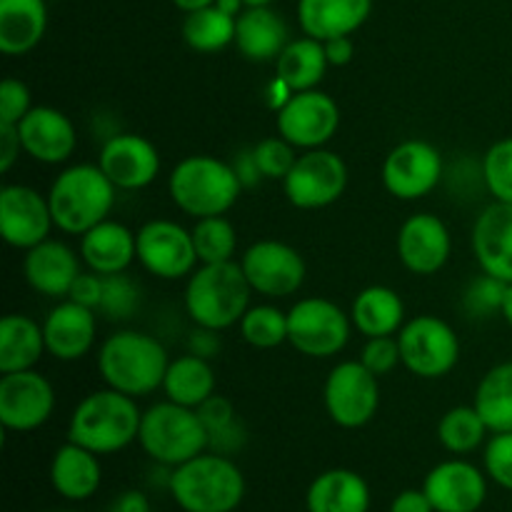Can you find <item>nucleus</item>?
<instances>
[{"label":"nucleus","instance_id":"47","mask_svg":"<svg viewBox=\"0 0 512 512\" xmlns=\"http://www.w3.org/2000/svg\"><path fill=\"white\" fill-rule=\"evenodd\" d=\"M30 88L18 78L0 83V125H18L30 113Z\"/></svg>","mask_w":512,"mask_h":512},{"label":"nucleus","instance_id":"19","mask_svg":"<svg viewBox=\"0 0 512 512\" xmlns=\"http://www.w3.org/2000/svg\"><path fill=\"white\" fill-rule=\"evenodd\" d=\"M98 165L118 190H143L160 175V153L138 133H115L105 138Z\"/></svg>","mask_w":512,"mask_h":512},{"label":"nucleus","instance_id":"20","mask_svg":"<svg viewBox=\"0 0 512 512\" xmlns=\"http://www.w3.org/2000/svg\"><path fill=\"white\" fill-rule=\"evenodd\" d=\"M23 153L43 165H63L78 148V130L63 110L53 105H33L18 123Z\"/></svg>","mask_w":512,"mask_h":512},{"label":"nucleus","instance_id":"53","mask_svg":"<svg viewBox=\"0 0 512 512\" xmlns=\"http://www.w3.org/2000/svg\"><path fill=\"white\" fill-rule=\"evenodd\" d=\"M105 512H153V505L143 490H123L110 500Z\"/></svg>","mask_w":512,"mask_h":512},{"label":"nucleus","instance_id":"54","mask_svg":"<svg viewBox=\"0 0 512 512\" xmlns=\"http://www.w3.org/2000/svg\"><path fill=\"white\" fill-rule=\"evenodd\" d=\"M293 95H295V90L290 88V85L285 83V80L280 78V75H275L273 80H268V83H265L263 103L268 105V108L273 110V113H278V110H283L285 105L290 103V98H293Z\"/></svg>","mask_w":512,"mask_h":512},{"label":"nucleus","instance_id":"23","mask_svg":"<svg viewBox=\"0 0 512 512\" xmlns=\"http://www.w3.org/2000/svg\"><path fill=\"white\" fill-rule=\"evenodd\" d=\"M80 260L83 258L68 243H63V240H43L35 248L25 250V283L38 295H45V298L65 300L70 288H73L75 278L83 273L80 270Z\"/></svg>","mask_w":512,"mask_h":512},{"label":"nucleus","instance_id":"21","mask_svg":"<svg viewBox=\"0 0 512 512\" xmlns=\"http://www.w3.org/2000/svg\"><path fill=\"white\" fill-rule=\"evenodd\" d=\"M453 238L433 213H415L398 230V258L413 275H435L448 265Z\"/></svg>","mask_w":512,"mask_h":512},{"label":"nucleus","instance_id":"45","mask_svg":"<svg viewBox=\"0 0 512 512\" xmlns=\"http://www.w3.org/2000/svg\"><path fill=\"white\" fill-rule=\"evenodd\" d=\"M483 470L495 485L512 493V433H493L483 450Z\"/></svg>","mask_w":512,"mask_h":512},{"label":"nucleus","instance_id":"46","mask_svg":"<svg viewBox=\"0 0 512 512\" xmlns=\"http://www.w3.org/2000/svg\"><path fill=\"white\" fill-rule=\"evenodd\" d=\"M360 363L378 378L393 373L400 365V345L398 335H383V338H365L363 350H360Z\"/></svg>","mask_w":512,"mask_h":512},{"label":"nucleus","instance_id":"1","mask_svg":"<svg viewBox=\"0 0 512 512\" xmlns=\"http://www.w3.org/2000/svg\"><path fill=\"white\" fill-rule=\"evenodd\" d=\"M168 350L155 335L118 330L98 350V373L108 388L130 398H145L163 388L168 373Z\"/></svg>","mask_w":512,"mask_h":512},{"label":"nucleus","instance_id":"37","mask_svg":"<svg viewBox=\"0 0 512 512\" xmlns=\"http://www.w3.org/2000/svg\"><path fill=\"white\" fill-rule=\"evenodd\" d=\"M235 20L223 13L218 5L185 13L183 40L195 53H220L228 45H235Z\"/></svg>","mask_w":512,"mask_h":512},{"label":"nucleus","instance_id":"38","mask_svg":"<svg viewBox=\"0 0 512 512\" xmlns=\"http://www.w3.org/2000/svg\"><path fill=\"white\" fill-rule=\"evenodd\" d=\"M488 425L480 418L475 405H455L440 418L438 423V440L448 453L453 455H470L488 443Z\"/></svg>","mask_w":512,"mask_h":512},{"label":"nucleus","instance_id":"6","mask_svg":"<svg viewBox=\"0 0 512 512\" xmlns=\"http://www.w3.org/2000/svg\"><path fill=\"white\" fill-rule=\"evenodd\" d=\"M170 200L190 218L225 215L240 200L243 185L233 165L215 155H188L180 160L168 178Z\"/></svg>","mask_w":512,"mask_h":512},{"label":"nucleus","instance_id":"56","mask_svg":"<svg viewBox=\"0 0 512 512\" xmlns=\"http://www.w3.org/2000/svg\"><path fill=\"white\" fill-rule=\"evenodd\" d=\"M215 5H218L223 13L233 15V18H238V15L248 8V5H245V0H215Z\"/></svg>","mask_w":512,"mask_h":512},{"label":"nucleus","instance_id":"28","mask_svg":"<svg viewBox=\"0 0 512 512\" xmlns=\"http://www.w3.org/2000/svg\"><path fill=\"white\" fill-rule=\"evenodd\" d=\"M288 43V25L270 5L245 8L235 20V48L250 63H275Z\"/></svg>","mask_w":512,"mask_h":512},{"label":"nucleus","instance_id":"44","mask_svg":"<svg viewBox=\"0 0 512 512\" xmlns=\"http://www.w3.org/2000/svg\"><path fill=\"white\" fill-rule=\"evenodd\" d=\"M255 160L260 165V173L265 180H280L283 183L285 175L298 160V148L290 145L283 135H273V138H263L258 145H253Z\"/></svg>","mask_w":512,"mask_h":512},{"label":"nucleus","instance_id":"29","mask_svg":"<svg viewBox=\"0 0 512 512\" xmlns=\"http://www.w3.org/2000/svg\"><path fill=\"white\" fill-rule=\"evenodd\" d=\"M368 480L350 468H330L320 473L305 493L308 512H370Z\"/></svg>","mask_w":512,"mask_h":512},{"label":"nucleus","instance_id":"2","mask_svg":"<svg viewBox=\"0 0 512 512\" xmlns=\"http://www.w3.org/2000/svg\"><path fill=\"white\" fill-rule=\"evenodd\" d=\"M138 398L120 393V390L103 388L85 395L75 405L68 423V440L83 445L95 455H115L133 445L140 435Z\"/></svg>","mask_w":512,"mask_h":512},{"label":"nucleus","instance_id":"39","mask_svg":"<svg viewBox=\"0 0 512 512\" xmlns=\"http://www.w3.org/2000/svg\"><path fill=\"white\" fill-rule=\"evenodd\" d=\"M190 233H193L195 253H198L200 265L228 263L238 253V233H235L233 223L225 215L200 218Z\"/></svg>","mask_w":512,"mask_h":512},{"label":"nucleus","instance_id":"26","mask_svg":"<svg viewBox=\"0 0 512 512\" xmlns=\"http://www.w3.org/2000/svg\"><path fill=\"white\" fill-rule=\"evenodd\" d=\"M48 475L50 485L60 498L68 500V503H83V500L93 498L103 483L100 455L68 440L55 450Z\"/></svg>","mask_w":512,"mask_h":512},{"label":"nucleus","instance_id":"59","mask_svg":"<svg viewBox=\"0 0 512 512\" xmlns=\"http://www.w3.org/2000/svg\"><path fill=\"white\" fill-rule=\"evenodd\" d=\"M248 8H265V5H273V0H245Z\"/></svg>","mask_w":512,"mask_h":512},{"label":"nucleus","instance_id":"18","mask_svg":"<svg viewBox=\"0 0 512 512\" xmlns=\"http://www.w3.org/2000/svg\"><path fill=\"white\" fill-rule=\"evenodd\" d=\"M488 473L463 458L443 460L425 475L423 490L435 512H478L488 500Z\"/></svg>","mask_w":512,"mask_h":512},{"label":"nucleus","instance_id":"24","mask_svg":"<svg viewBox=\"0 0 512 512\" xmlns=\"http://www.w3.org/2000/svg\"><path fill=\"white\" fill-rule=\"evenodd\" d=\"M470 245L480 270L512 283V203H493L475 218Z\"/></svg>","mask_w":512,"mask_h":512},{"label":"nucleus","instance_id":"3","mask_svg":"<svg viewBox=\"0 0 512 512\" xmlns=\"http://www.w3.org/2000/svg\"><path fill=\"white\" fill-rule=\"evenodd\" d=\"M118 188L98 163H75L55 175L48 190L53 223L65 235H83L108 220Z\"/></svg>","mask_w":512,"mask_h":512},{"label":"nucleus","instance_id":"55","mask_svg":"<svg viewBox=\"0 0 512 512\" xmlns=\"http://www.w3.org/2000/svg\"><path fill=\"white\" fill-rule=\"evenodd\" d=\"M325 55H328V63L335 65V68H343L353 60L355 55V43L350 35H340V38L325 40Z\"/></svg>","mask_w":512,"mask_h":512},{"label":"nucleus","instance_id":"13","mask_svg":"<svg viewBox=\"0 0 512 512\" xmlns=\"http://www.w3.org/2000/svg\"><path fill=\"white\" fill-rule=\"evenodd\" d=\"M240 268L253 293L280 300L298 293L305 283V260L283 240H258L240 255Z\"/></svg>","mask_w":512,"mask_h":512},{"label":"nucleus","instance_id":"58","mask_svg":"<svg viewBox=\"0 0 512 512\" xmlns=\"http://www.w3.org/2000/svg\"><path fill=\"white\" fill-rule=\"evenodd\" d=\"M503 318L505 323L512 328V283L508 285V293H505V303H503Z\"/></svg>","mask_w":512,"mask_h":512},{"label":"nucleus","instance_id":"57","mask_svg":"<svg viewBox=\"0 0 512 512\" xmlns=\"http://www.w3.org/2000/svg\"><path fill=\"white\" fill-rule=\"evenodd\" d=\"M173 5L183 13H193V10L208 8V5H215V0H173Z\"/></svg>","mask_w":512,"mask_h":512},{"label":"nucleus","instance_id":"34","mask_svg":"<svg viewBox=\"0 0 512 512\" xmlns=\"http://www.w3.org/2000/svg\"><path fill=\"white\" fill-rule=\"evenodd\" d=\"M165 398L185 408L198 410L210 395H215V370L210 360L188 353L170 360L163 380Z\"/></svg>","mask_w":512,"mask_h":512},{"label":"nucleus","instance_id":"43","mask_svg":"<svg viewBox=\"0 0 512 512\" xmlns=\"http://www.w3.org/2000/svg\"><path fill=\"white\" fill-rule=\"evenodd\" d=\"M505 293H508V283L493 278V275L483 273L468 285L463 295V310L468 318L473 320H488L495 315H503Z\"/></svg>","mask_w":512,"mask_h":512},{"label":"nucleus","instance_id":"27","mask_svg":"<svg viewBox=\"0 0 512 512\" xmlns=\"http://www.w3.org/2000/svg\"><path fill=\"white\" fill-rule=\"evenodd\" d=\"M373 13V0H298V23L303 35L315 40L353 35Z\"/></svg>","mask_w":512,"mask_h":512},{"label":"nucleus","instance_id":"33","mask_svg":"<svg viewBox=\"0 0 512 512\" xmlns=\"http://www.w3.org/2000/svg\"><path fill=\"white\" fill-rule=\"evenodd\" d=\"M328 68L330 63L323 40H315L310 35L290 40L275 60V75H280L295 93L318 88Z\"/></svg>","mask_w":512,"mask_h":512},{"label":"nucleus","instance_id":"15","mask_svg":"<svg viewBox=\"0 0 512 512\" xmlns=\"http://www.w3.org/2000/svg\"><path fill=\"white\" fill-rule=\"evenodd\" d=\"M278 135H283L290 145L303 150L325 148L335 138L340 128V108L333 95L323 90H303L290 98L283 110H278Z\"/></svg>","mask_w":512,"mask_h":512},{"label":"nucleus","instance_id":"60","mask_svg":"<svg viewBox=\"0 0 512 512\" xmlns=\"http://www.w3.org/2000/svg\"><path fill=\"white\" fill-rule=\"evenodd\" d=\"M58 512H78V510H58Z\"/></svg>","mask_w":512,"mask_h":512},{"label":"nucleus","instance_id":"8","mask_svg":"<svg viewBox=\"0 0 512 512\" xmlns=\"http://www.w3.org/2000/svg\"><path fill=\"white\" fill-rule=\"evenodd\" d=\"M400 363L423 380L453 373L460 360V338L438 315H415L398 333Z\"/></svg>","mask_w":512,"mask_h":512},{"label":"nucleus","instance_id":"16","mask_svg":"<svg viewBox=\"0 0 512 512\" xmlns=\"http://www.w3.org/2000/svg\"><path fill=\"white\" fill-rule=\"evenodd\" d=\"M55 410V390L38 370H18L0 378V425L10 433L43 428Z\"/></svg>","mask_w":512,"mask_h":512},{"label":"nucleus","instance_id":"10","mask_svg":"<svg viewBox=\"0 0 512 512\" xmlns=\"http://www.w3.org/2000/svg\"><path fill=\"white\" fill-rule=\"evenodd\" d=\"M360 360H343L325 378V413L338 428H365L378 415L380 383Z\"/></svg>","mask_w":512,"mask_h":512},{"label":"nucleus","instance_id":"31","mask_svg":"<svg viewBox=\"0 0 512 512\" xmlns=\"http://www.w3.org/2000/svg\"><path fill=\"white\" fill-rule=\"evenodd\" d=\"M350 320L365 338L398 335L405 325V303L388 285H370L355 295Z\"/></svg>","mask_w":512,"mask_h":512},{"label":"nucleus","instance_id":"32","mask_svg":"<svg viewBox=\"0 0 512 512\" xmlns=\"http://www.w3.org/2000/svg\"><path fill=\"white\" fill-rule=\"evenodd\" d=\"M45 348L43 325L23 313H8L0 320V373L33 370Z\"/></svg>","mask_w":512,"mask_h":512},{"label":"nucleus","instance_id":"52","mask_svg":"<svg viewBox=\"0 0 512 512\" xmlns=\"http://www.w3.org/2000/svg\"><path fill=\"white\" fill-rule=\"evenodd\" d=\"M388 512H435L433 503H430V498L425 495L423 488H410V490H403V493H398L393 498V503H390Z\"/></svg>","mask_w":512,"mask_h":512},{"label":"nucleus","instance_id":"40","mask_svg":"<svg viewBox=\"0 0 512 512\" xmlns=\"http://www.w3.org/2000/svg\"><path fill=\"white\" fill-rule=\"evenodd\" d=\"M240 335L250 348L273 350L288 343V313L275 305H250L240 320Z\"/></svg>","mask_w":512,"mask_h":512},{"label":"nucleus","instance_id":"42","mask_svg":"<svg viewBox=\"0 0 512 512\" xmlns=\"http://www.w3.org/2000/svg\"><path fill=\"white\" fill-rule=\"evenodd\" d=\"M483 185L493 200L512 203V138H500L485 150L483 163Z\"/></svg>","mask_w":512,"mask_h":512},{"label":"nucleus","instance_id":"4","mask_svg":"<svg viewBox=\"0 0 512 512\" xmlns=\"http://www.w3.org/2000/svg\"><path fill=\"white\" fill-rule=\"evenodd\" d=\"M168 493L183 512H235L245 500V475L230 455L205 450L173 468Z\"/></svg>","mask_w":512,"mask_h":512},{"label":"nucleus","instance_id":"49","mask_svg":"<svg viewBox=\"0 0 512 512\" xmlns=\"http://www.w3.org/2000/svg\"><path fill=\"white\" fill-rule=\"evenodd\" d=\"M220 348H223L220 330H210V328H200V325H195V330L188 338V353L198 355V358H205V360H213L215 355L220 353Z\"/></svg>","mask_w":512,"mask_h":512},{"label":"nucleus","instance_id":"35","mask_svg":"<svg viewBox=\"0 0 512 512\" xmlns=\"http://www.w3.org/2000/svg\"><path fill=\"white\" fill-rule=\"evenodd\" d=\"M475 410L493 433H512V360L493 365L480 378L473 398Z\"/></svg>","mask_w":512,"mask_h":512},{"label":"nucleus","instance_id":"12","mask_svg":"<svg viewBox=\"0 0 512 512\" xmlns=\"http://www.w3.org/2000/svg\"><path fill=\"white\" fill-rule=\"evenodd\" d=\"M380 178L393 198L420 200L443 183L445 160L433 143L410 138L385 155Z\"/></svg>","mask_w":512,"mask_h":512},{"label":"nucleus","instance_id":"14","mask_svg":"<svg viewBox=\"0 0 512 512\" xmlns=\"http://www.w3.org/2000/svg\"><path fill=\"white\" fill-rule=\"evenodd\" d=\"M138 240V263L145 273L160 280L190 278L200 260L195 253L193 233L175 220H148L135 233Z\"/></svg>","mask_w":512,"mask_h":512},{"label":"nucleus","instance_id":"41","mask_svg":"<svg viewBox=\"0 0 512 512\" xmlns=\"http://www.w3.org/2000/svg\"><path fill=\"white\" fill-rule=\"evenodd\" d=\"M140 300H143V293L128 273L103 275V295H100L98 305V313L103 318L115 320V323L130 320L138 313Z\"/></svg>","mask_w":512,"mask_h":512},{"label":"nucleus","instance_id":"36","mask_svg":"<svg viewBox=\"0 0 512 512\" xmlns=\"http://www.w3.org/2000/svg\"><path fill=\"white\" fill-rule=\"evenodd\" d=\"M200 420L208 433V450L220 455H235L248 443V430L240 420L238 410L223 395H210L198 408Z\"/></svg>","mask_w":512,"mask_h":512},{"label":"nucleus","instance_id":"7","mask_svg":"<svg viewBox=\"0 0 512 512\" xmlns=\"http://www.w3.org/2000/svg\"><path fill=\"white\" fill-rule=\"evenodd\" d=\"M138 443L155 465L178 468L208 450V433L198 410L165 398L143 410Z\"/></svg>","mask_w":512,"mask_h":512},{"label":"nucleus","instance_id":"50","mask_svg":"<svg viewBox=\"0 0 512 512\" xmlns=\"http://www.w3.org/2000/svg\"><path fill=\"white\" fill-rule=\"evenodd\" d=\"M230 165H233L235 175H238V180H240V185H243V188H255L260 180H265L263 173H260L258 160H255V150L253 148L238 150V153H235V158L230 160Z\"/></svg>","mask_w":512,"mask_h":512},{"label":"nucleus","instance_id":"5","mask_svg":"<svg viewBox=\"0 0 512 512\" xmlns=\"http://www.w3.org/2000/svg\"><path fill=\"white\" fill-rule=\"evenodd\" d=\"M250 288L243 268L235 260L198 265L185 285V313L193 325L210 330H228L243 320L250 308Z\"/></svg>","mask_w":512,"mask_h":512},{"label":"nucleus","instance_id":"48","mask_svg":"<svg viewBox=\"0 0 512 512\" xmlns=\"http://www.w3.org/2000/svg\"><path fill=\"white\" fill-rule=\"evenodd\" d=\"M100 295H103V275L88 270V273H80L78 278H75L73 288H70V293H68V300L85 305V308H90L98 313Z\"/></svg>","mask_w":512,"mask_h":512},{"label":"nucleus","instance_id":"11","mask_svg":"<svg viewBox=\"0 0 512 512\" xmlns=\"http://www.w3.org/2000/svg\"><path fill=\"white\" fill-rule=\"evenodd\" d=\"M348 188V165L328 148L303 150L283 180V193L298 210H320L338 203Z\"/></svg>","mask_w":512,"mask_h":512},{"label":"nucleus","instance_id":"22","mask_svg":"<svg viewBox=\"0 0 512 512\" xmlns=\"http://www.w3.org/2000/svg\"><path fill=\"white\" fill-rule=\"evenodd\" d=\"M45 348L60 363H75L93 350L98 313L73 300H60L43 320Z\"/></svg>","mask_w":512,"mask_h":512},{"label":"nucleus","instance_id":"51","mask_svg":"<svg viewBox=\"0 0 512 512\" xmlns=\"http://www.w3.org/2000/svg\"><path fill=\"white\" fill-rule=\"evenodd\" d=\"M23 153L18 125H0V173H8Z\"/></svg>","mask_w":512,"mask_h":512},{"label":"nucleus","instance_id":"17","mask_svg":"<svg viewBox=\"0 0 512 512\" xmlns=\"http://www.w3.org/2000/svg\"><path fill=\"white\" fill-rule=\"evenodd\" d=\"M55 228L48 195L30 185L8 183L0 188V235L15 250H30L50 238Z\"/></svg>","mask_w":512,"mask_h":512},{"label":"nucleus","instance_id":"9","mask_svg":"<svg viewBox=\"0 0 512 512\" xmlns=\"http://www.w3.org/2000/svg\"><path fill=\"white\" fill-rule=\"evenodd\" d=\"M353 330L350 313L328 298H303L288 310V343L305 358H335Z\"/></svg>","mask_w":512,"mask_h":512},{"label":"nucleus","instance_id":"30","mask_svg":"<svg viewBox=\"0 0 512 512\" xmlns=\"http://www.w3.org/2000/svg\"><path fill=\"white\" fill-rule=\"evenodd\" d=\"M48 30L45 0H0V53L8 58L28 55Z\"/></svg>","mask_w":512,"mask_h":512},{"label":"nucleus","instance_id":"25","mask_svg":"<svg viewBox=\"0 0 512 512\" xmlns=\"http://www.w3.org/2000/svg\"><path fill=\"white\" fill-rule=\"evenodd\" d=\"M80 258L98 275L125 273L138 260V240L128 225L108 218L80 235Z\"/></svg>","mask_w":512,"mask_h":512}]
</instances>
